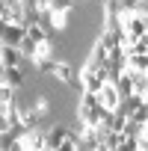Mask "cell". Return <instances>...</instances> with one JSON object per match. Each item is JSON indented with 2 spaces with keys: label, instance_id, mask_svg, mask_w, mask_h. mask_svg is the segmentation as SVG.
Instances as JSON below:
<instances>
[{
  "label": "cell",
  "instance_id": "6da1fadb",
  "mask_svg": "<svg viewBox=\"0 0 148 151\" xmlns=\"http://www.w3.org/2000/svg\"><path fill=\"white\" fill-rule=\"evenodd\" d=\"M121 27H124V33L136 42L139 36L148 33V18L139 15V12H133V9H127V12H121Z\"/></svg>",
  "mask_w": 148,
  "mask_h": 151
},
{
  "label": "cell",
  "instance_id": "7a4b0ae2",
  "mask_svg": "<svg viewBox=\"0 0 148 151\" xmlns=\"http://www.w3.org/2000/svg\"><path fill=\"white\" fill-rule=\"evenodd\" d=\"M24 36H27V27L0 21V42H3V45H15V47H18V45L24 42Z\"/></svg>",
  "mask_w": 148,
  "mask_h": 151
},
{
  "label": "cell",
  "instance_id": "3957f363",
  "mask_svg": "<svg viewBox=\"0 0 148 151\" xmlns=\"http://www.w3.org/2000/svg\"><path fill=\"white\" fill-rule=\"evenodd\" d=\"M68 130H71V127H65V124H50V127L45 130V148L56 151V148L68 139Z\"/></svg>",
  "mask_w": 148,
  "mask_h": 151
},
{
  "label": "cell",
  "instance_id": "277c9868",
  "mask_svg": "<svg viewBox=\"0 0 148 151\" xmlns=\"http://www.w3.org/2000/svg\"><path fill=\"white\" fill-rule=\"evenodd\" d=\"M98 98H101V104L107 110H119V104H121V95H119L116 83H104V89L98 92Z\"/></svg>",
  "mask_w": 148,
  "mask_h": 151
},
{
  "label": "cell",
  "instance_id": "5b68a950",
  "mask_svg": "<svg viewBox=\"0 0 148 151\" xmlns=\"http://www.w3.org/2000/svg\"><path fill=\"white\" fill-rule=\"evenodd\" d=\"M0 59H3L6 68H12V65H21L27 56H24L21 47H15V45H0Z\"/></svg>",
  "mask_w": 148,
  "mask_h": 151
},
{
  "label": "cell",
  "instance_id": "8992f818",
  "mask_svg": "<svg viewBox=\"0 0 148 151\" xmlns=\"http://www.w3.org/2000/svg\"><path fill=\"white\" fill-rule=\"evenodd\" d=\"M142 104H145V98L133 92V95H127V98H121V104H119V113H121L124 119H130V116H133V113H136V110H139Z\"/></svg>",
  "mask_w": 148,
  "mask_h": 151
},
{
  "label": "cell",
  "instance_id": "52a82bcc",
  "mask_svg": "<svg viewBox=\"0 0 148 151\" xmlns=\"http://www.w3.org/2000/svg\"><path fill=\"white\" fill-rule=\"evenodd\" d=\"M0 80H3L6 86H12V89H21V86H24V71H21V65H12V68H6Z\"/></svg>",
  "mask_w": 148,
  "mask_h": 151
},
{
  "label": "cell",
  "instance_id": "ba28073f",
  "mask_svg": "<svg viewBox=\"0 0 148 151\" xmlns=\"http://www.w3.org/2000/svg\"><path fill=\"white\" fill-rule=\"evenodd\" d=\"M127 71L148 74V53H127Z\"/></svg>",
  "mask_w": 148,
  "mask_h": 151
},
{
  "label": "cell",
  "instance_id": "9c48e42d",
  "mask_svg": "<svg viewBox=\"0 0 148 151\" xmlns=\"http://www.w3.org/2000/svg\"><path fill=\"white\" fill-rule=\"evenodd\" d=\"M116 89H119V95L121 98H127V95H133V71H121L119 74V80H116Z\"/></svg>",
  "mask_w": 148,
  "mask_h": 151
},
{
  "label": "cell",
  "instance_id": "30bf717a",
  "mask_svg": "<svg viewBox=\"0 0 148 151\" xmlns=\"http://www.w3.org/2000/svg\"><path fill=\"white\" fill-rule=\"evenodd\" d=\"M56 56H39V59H33V68L39 71V74H47V77H53V71H56Z\"/></svg>",
  "mask_w": 148,
  "mask_h": 151
},
{
  "label": "cell",
  "instance_id": "8fae6325",
  "mask_svg": "<svg viewBox=\"0 0 148 151\" xmlns=\"http://www.w3.org/2000/svg\"><path fill=\"white\" fill-rule=\"evenodd\" d=\"M89 62L98 65V68H104V65L110 62V50H107L101 42H95V47H92V53H89Z\"/></svg>",
  "mask_w": 148,
  "mask_h": 151
},
{
  "label": "cell",
  "instance_id": "7c38bea8",
  "mask_svg": "<svg viewBox=\"0 0 148 151\" xmlns=\"http://www.w3.org/2000/svg\"><path fill=\"white\" fill-rule=\"evenodd\" d=\"M27 36H30L36 45H45V42H50V39H53V33H50V30H45L42 24H33V27H27Z\"/></svg>",
  "mask_w": 148,
  "mask_h": 151
},
{
  "label": "cell",
  "instance_id": "4fadbf2b",
  "mask_svg": "<svg viewBox=\"0 0 148 151\" xmlns=\"http://www.w3.org/2000/svg\"><path fill=\"white\" fill-rule=\"evenodd\" d=\"M133 92L142 95V98H148V74H136L133 71Z\"/></svg>",
  "mask_w": 148,
  "mask_h": 151
},
{
  "label": "cell",
  "instance_id": "5bb4252c",
  "mask_svg": "<svg viewBox=\"0 0 148 151\" xmlns=\"http://www.w3.org/2000/svg\"><path fill=\"white\" fill-rule=\"evenodd\" d=\"M77 3H80V0H53V3H50V12H71Z\"/></svg>",
  "mask_w": 148,
  "mask_h": 151
},
{
  "label": "cell",
  "instance_id": "9a60e30c",
  "mask_svg": "<svg viewBox=\"0 0 148 151\" xmlns=\"http://www.w3.org/2000/svg\"><path fill=\"white\" fill-rule=\"evenodd\" d=\"M30 107H33V110L45 119V116H47V110H50V101H47L45 95H39V98H33V104H30Z\"/></svg>",
  "mask_w": 148,
  "mask_h": 151
},
{
  "label": "cell",
  "instance_id": "2e32d148",
  "mask_svg": "<svg viewBox=\"0 0 148 151\" xmlns=\"http://www.w3.org/2000/svg\"><path fill=\"white\" fill-rule=\"evenodd\" d=\"M119 151H139V139L136 136H124V142L119 145Z\"/></svg>",
  "mask_w": 148,
  "mask_h": 151
},
{
  "label": "cell",
  "instance_id": "e0dca14e",
  "mask_svg": "<svg viewBox=\"0 0 148 151\" xmlns=\"http://www.w3.org/2000/svg\"><path fill=\"white\" fill-rule=\"evenodd\" d=\"M6 151H27V145H24L21 139H9V145H6Z\"/></svg>",
  "mask_w": 148,
  "mask_h": 151
},
{
  "label": "cell",
  "instance_id": "ac0fdd59",
  "mask_svg": "<svg viewBox=\"0 0 148 151\" xmlns=\"http://www.w3.org/2000/svg\"><path fill=\"white\" fill-rule=\"evenodd\" d=\"M50 3H53V0H36V6H39V9H50Z\"/></svg>",
  "mask_w": 148,
  "mask_h": 151
},
{
  "label": "cell",
  "instance_id": "d6986e66",
  "mask_svg": "<svg viewBox=\"0 0 148 151\" xmlns=\"http://www.w3.org/2000/svg\"><path fill=\"white\" fill-rule=\"evenodd\" d=\"M3 71H6V65H3V59H0V77H3Z\"/></svg>",
  "mask_w": 148,
  "mask_h": 151
},
{
  "label": "cell",
  "instance_id": "ffe728a7",
  "mask_svg": "<svg viewBox=\"0 0 148 151\" xmlns=\"http://www.w3.org/2000/svg\"><path fill=\"white\" fill-rule=\"evenodd\" d=\"M142 139H148V124H145V133H142Z\"/></svg>",
  "mask_w": 148,
  "mask_h": 151
},
{
  "label": "cell",
  "instance_id": "44dd1931",
  "mask_svg": "<svg viewBox=\"0 0 148 151\" xmlns=\"http://www.w3.org/2000/svg\"><path fill=\"white\" fill-rule=\"evenodd\" d=\"M0 151H6V148H0Z\"/></svg>",
  "mask_w": 148,
  "mask_h": 151
},
{
  "label": "cell",
  "instance_id": "7402d4cb",
  "mask_svg": "<svg viewBox=\"0 0 148 151\" xmlns=\"http://www.w3.org/2000/svg\"><path fill=\"white\" fill-rule=\"evenodd\" d=\"M98 151H104V148H98Z\"/></svg>",
  "mask_w": 148,
  "mask_h": 151
}]
</instances>
